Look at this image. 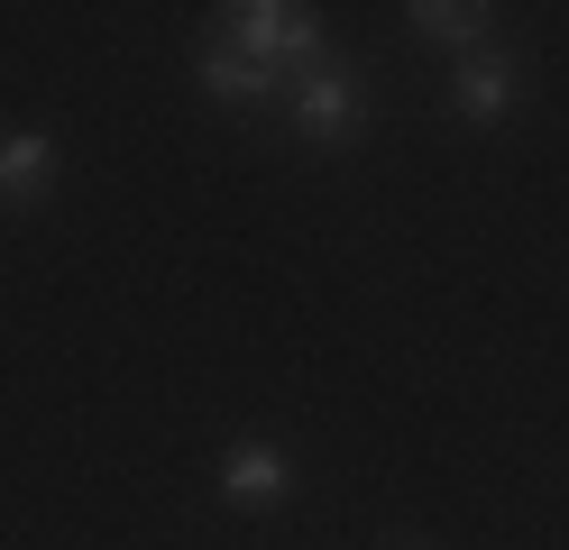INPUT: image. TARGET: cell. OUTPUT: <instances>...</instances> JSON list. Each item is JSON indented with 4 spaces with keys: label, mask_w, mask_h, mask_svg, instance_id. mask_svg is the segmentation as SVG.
<instances>
[{
    "label": "cell",
    "mask_w": 569,
    "mask_h": 550,
    "mask_svg": "<svg viewBox=\"0 0 569 550\" xmlns=\"http://www.w3.org/2000/svg\"><path fill=\"white\" fill-rule=\"evenodd\" d=\"M515 101H523V64H515V56L478 47L469 64H459V110H469V120H506Z\"/></svg>",
    "instance_id": "cell-3"
},
{
    "label": "cell",
    "mask_w": 569,
    "mask_h": 550,
    "mask_svg": "<svg viewBox=\"0 0 569 550\" xmlns=\"http://www.w3.org/2000/svg\"><path fill=\"white\" fill-rule=\"evenodd\" d=\"M487 19H496V10H478V0H413V28L441 37V47H469V56H478Z\"/></svg>",
    "instance_id": "cell-7"
},
{
    "label": "cell",
    "mask_w": 569,
    "mask_h": 550,
    "mask_svg": "<svg viewBox=\"0 0 569 550\" xmlns=\"http://www.w3.org/2000/svg\"><path fill=\"white\" fill-rule=\"evenodd\" d=\"M221 19H230V47L258 56L267 73L276 64H322V19H312L303 0H239Z\"/></svg>",
    "instance_id": "cell-1"
},
{
    "label": "cell",
    "mask_w": 569,
    "mask_h": 550,
    "mask_svg": "<svg viewBox=\"0 0 569 550\" xmlns=\"http://www.w3.org/2000/svg\"><path fill=\"white\" fill-rule=\"evenodd\" d=\"M221 487H230V504H276L284 487H295V459H284L276 440H239V450L221 459Z\"/></svg>",
    "instance_id": "cell-4"
},
{
    "label": "cell",
    "mask_w": 569,
    "mask_h": 550,
    "mask_svg": "<svg viewBox=\"0 0 569 550\" xmlns=\"http://www.w3.org/2000/svg\"><path fill=\"white\" fill-rule=\"evenodd\" d=\"M47 183H56V138H47V129L0 138V202H38Z\"/></svg>",
    "instance_id": "cell-6"
},
{
    "label": "cell",
    "mask_w": 569,
    "mask_h": 550,
    "mask_svg": "<svg viewBox=\"0 0 569 550\" xmlns=\"http://www.w3.org/2000/svg\"><path fill=\"white\" fill-rule=\"evenodd\" d=\"M359 120H368V101H359V73H340V64H312L303 83H295V129H303L312 147H340Z\"/></svg>",
    "instance_id": "cell-2"
},
{
    "label": "cell",
    "mask_w": 569,
    "mask_h": 550,
    "mask_svg": "<svg viewBox=\"0 0 569 550\" xmlns=\"http://www.w3.org/2000/svg\"><path fill=\"white\" fill-rule=\"evenodd\" d=\"M202 92H211V101H230V110H258V101L276 92V73H267L258 56H239L230 37H221V47H202Z\"/></svg>",
    "instance_id": "cell-5"
}]
</instances>
